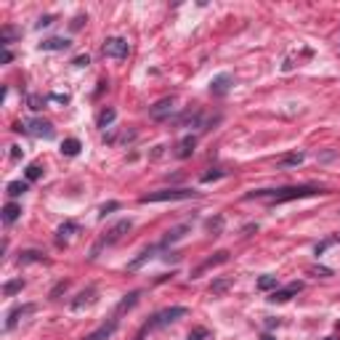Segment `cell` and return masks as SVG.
<instances>
[{
	"label": "cell",
	"mask_w": 340,
	"mask_h": 340,
	"mask_svg": "<svg viewBox=\"0 0 340 340\" xmlns=\"http://www.w3.org/2000/svg\"><path fill=\"white\" fill-rule=\"evenodd\" d=\"M316 194H324L322 189L316 186H287V189H260V192H250L244 194V199H271L274 205H282V202H290V199H303V197H316Z\"/></svg>",
	"instance_id": "obj_1"
},
{
	"label": "cell",
	"mask_w": 340,
	"mask_h": 340,
	"mask_svg": "<svg viewBox=\"0 0 340 340\" xmlns=\"http://www.w3.org/2000/svg\"><path fill=\"white\" fill-rule=\"evenodd\" d=\"M194 197H199V192H194V189H160V192L141 194L138 202L141 205H149V202H178V199H194Z\"/></svg>",
	"instance_id": "obj_2"
},
{
	"label": "cell",
	"mask_w": 340,
	"mask_h": 340,
	"mask_svg": "<svg viewBox=\"0 0 340 340\" xmlns=\"http://www.w3.org/2000/svg\"><path fill=\"white\" fill-rule=\"evenodd\" d=\"M130 226H133V221H130V218H122V221H117V223H115V226H112L109 231H106V237H101V239H99V244L93 247V250H90V258H96L101 247L120 242V239H122V237H125L128 231H130Z\"/></svg>",
	"instance_id": "obj_3"
},
{
	"label": "cell",
	"mask_w": 340,
	"mask_h": 340,
	"mask_svg": "<svg viewBox=\"0 0 340 340\" xmlns=\"http://www.w3.org/2000/svg\"><path fill=\"white\" fill-rule=\"evenodd\" d=\"M16 130H24L29 136H37V138H53V125L48 120H43V117H29L27 122H16Z\"/></svg>",
	"instance_id": "obj_4"
},
{
	"label": "cell",
	"mask_w": 340,
	"mask_h": 340,
	"mask_svg": "<svg viewBox=\"0 0 340 340\" xmlns=\"http://www.w3.org/2000/svg\"><path fill=\"white\" fill-rule=\"evenodd\" d=\"M189 314V308H183V306H170V308H165V311H160L157 316H152L149 322H146V327L144 330H154V327H165V324H173V322H178V319H183Z\"/></svg>",
	"instance_id": "obj_5"
},
{
	"label": "cell",
	"mask_w": 340,
	"mask_h": 340,
	"mask_svg": "<svg viewBox=\"0 0 340 340\" xmlns=\"http://www.w3.org/2000/svg\"><path fill=\"white\" fill-rule=\"evenodd\" d=\"M128 51H130V45H128L125 37H106L104 40V56L106 59L122 61V59H128Z\"/></svg>",
	"instance_id": "obj_6"
},
{
	"label": "cell",
	"mask_w": 340,
	"mask_h": 340,
	"mask_svg": "<svg viewBox=\"0 0 340 340\" xmlns=\"http://www.w3.org/2000/svg\"><path fill=\"white\" fill-rule=\"evenodd\" d=\"M173 112H176V99H173V96L160 99L154 106H149V117H152V120H167Z\"/></svg>",
	"instance_id": "obj_7"
},
{
	"label": "cell",
	"mask_w": 340,
	"mask_h": 340,
	"mask_svg": "<svg viewBox=\"0 0 340 340\" xmlns=\"http://www.w3.org/2000/svg\"><path fill=\"white\" fill-rule=\"evenodd\" d=\"M231 85H234V77H231L229 72L215 74L213 80H210V93H213V96H226L229 90H231Z\"/></svg>",
	"instance_id": "obj_8"
},
{
	"label": "cell",
	"mask_w": 340,
	"mask_h": 340,
	"mask_svg": "<svg viewBox=\"0 0 340 340\" xmlns=\"http://www.w3.org/2000/svg\"><path fill=\"white\" fill-rule=\"evenodd\" d=\"M229 260V250H218L215 255H210L207 260H202V263H199L194 271H192V279H197V276H202L207 269H213V266H221V263H226Z\"/></svg>",
	"instance_id": "obj_9"
},
{
	"label": "cell",
	"mask_w": 340,
	"mask_h": 340,
	"mask_svg": "<svg viewBox=\"0 0 340 340\" xmlns=\"http://www.w3.org/2000/svg\"><path fill=\"white\" fill-rule=\"evenodd\" d=\"M96 295H99V290H96V287H85L80 295H77V298L69 303V308H72V311H83V308H88V306H93V303H96Z\"/></svg>",
	"instance_id": "obj_10"
},
{
	"label": "cell",
	"mask_w": 340,
	"mask_h": 340,
	"mask_svg": "<svg viewBox=\"0 0 340 340\" xmlns=\"http://www.w3.org/2000/svg\"><path fill=\"white\" fill-rule=\"evenodd\" d=\"M300 290H303V285H300V282H292V285H287L285 290H274L271 295H269V300H271V303H287L292 295H298Z\"/></svg>",
	"instance_id": "obj_11"
},
{
	"label": "cell",
	"mask_w": 340,
	"mask_h": 340,
	"mask_svg": "<svg viewBox=\"0 0 340 340\" xmlns=\"http://www.w3.org/2000/svg\"><path fill=\"white\" fill-rule=\"evenodd\" d=\"M32 311H35V306H32V303L11 308V311H8V319H6V330H13V327H16V324H19V319H24L27 314H32Z\"/></svg>",
	"instance_id": "obj_12"
},
{
	"label": "cell",
	"mask_w": 340,
	"mask_h": 340,
	"mask_svg": "<svg viewBox=\"0 0 340 340\" xmlns=\"http://www.w3.org/2000/svg\"><path fill=\"white\" fill-rule=\"evenodd\" d=\"M194 146H197V138H194V136H183L181 141H178V146H176V157H178V160L192 157V154H194Z\"/></svg>",
	"instance_id": "obj_13"
},
{
	"label": "cell",
	"mask_w": 340,
	"mask_h": 340,
	"mask_svg": "<svg viewBox=\"0 0 340 340\" xmlns=\"http://www.w3.org/2000/svg\"><path fill=\"white\" fill-rule=\"evenodd\" d=\"M77 231H80V226L77 223H72V221H67V223H61L59 229H56V242L59 244H64V242H69Z\"/></svg>",
	"instance_id": "obj_14"
},
{
	"label": "cell",
	"mask_w": 340,
	"mask_h": 340,
	"mask_svg": "<svg viewBox=\"0 0 340 340\" xmlns=\"http://www.w3.org/2000/svg\"><path fill=\"white\" fill-rule=\"evenodd\" d=\"M186 231H192V223H181V226H173L165 234V239H162V244H173V242H178V239H183L186 237Z\"/></svg>",
	"instance_id": "obj_15"
},
{
	"label": "cell",
	"mask_w": 340,
	"mask_h": 340,
	"mask_svg": "<svg viewBox=\"0 0 340 340\" xmlns=\"http://www.w3.org/2000/svg\"><path fill=\"white\" fill-rule=\"evenodd\" d=\"M69 45H72V43H69L67 37H48V40L40 43V51H67Z\"/></svg>",
	"instance_id": "obj_16"
},
{
	"label": "cell",
	"mask_w": 340,
	"mask_h": 340,
	"mask_svg": "<svg viewBox=\"0 0 340 340\" xmlns=\"http://www.w3.org/2000/svg\"><path fill=\"white\" fill-rule=\"evenodd\" d=\"M115 330H117V319H112L109 324H104V327H99L93 335H88L85 340H109V337L115 335Z\"/></svg>",
	"instance_id": "obj_17"
},
{
	"label": "cell",
	"mask_w": 340,
	"mask_h": 340,
	"mask_svg": "<svg viewBox=\"0 0 340 340\" xmlns=\"http://www.w3.org/2000/svg\"><path fill=\"white\" fill-rule=\"evenodd\" d=\"M157 250H160V244H154V247H149V250H144V253L138 255V258H133L130 263H128V271H138V269H141V266H144L146 260H149L154 253H157Z\"/></svg>",
	"instance_id": "obj_18"
},
{
	"label": "cell",
	"mask_w": 340,
	"mask_h": 340,
	"mask_svg": "<svg viewBox=\"0 0 340 340\" xmlns=\"http://www.w3.org/2000/svg\"><path fill=\"white\" fill-rule=\"evenodd\" d=\"M138 295H141V292H138V290L128 292V295L120 300V306H117V316H120V314H125V311H130V308H133V306L138 303Z\"/></svg>",
	"instance_id": "obj_19"
},
{
	"label": "cell",
	"mask_w": 340,
	"mask_h": 340,
	"mask_svg": "<svg viewBox=\"0 0 340 340\" xmlns=\"http://www.w3.org/2000/svg\"><path fill=\"white\" fill-rule=\"evenodd\" d=\"M40 260H45V255L40 250H24L19 253V266H27V263H40Z\"/></svg>",
	"instance_id": "obj_20"
},
{
	"label": "cell",
	"mask_w": 340,
	"mask_h": 340,
	"mask_svg": "<svg viewBox=\"0 0 340 340\" xmlns=\"http://www.w3.org/2000/svg\"><path fill=\"white\" fill-rule=\"evenodd\" d=\"M83 144L77 141V138H67V141H61V154H67V157H74V154H80Z\"/></svg>",
	"instance_id": "obj_21"
},
{
	"label": "cell",
	"mask_w": 340,
	"mask_h": 340,
	"mask_svg": "<svg viewBox=\"0 0 340 340\" xmlns=\"http://www.w3.org/2000/svg\"><path fill=\"white\" fill-rule=\"evenodd\" d=\"M19 215H22V207H19L16 202H8V205L3 207V221H6V223H13V221L19 218Z\"/></svg>",
	"instance_id": "obj_22"
},
{
	"label": "cell",
	"mask_w": 340,
	"mask_h": 340,
	"mask_svg": "<svg viewBox=\"0 0 340 340\" xmlns=\"http://www.w3.org/2000/svg\"><path fill=\"white\" fill-rule=\"evenodd\" d=\"M115 120H117V112L112 106H106V109H101V115H99V128H109Z\"/></svg>",
	"instance_id": "obj_23"
},
{
	"label": "cell",
	"mask_w": 340,
	"mask_h": 340,
	"mask_svg": "<svg viewBox=\"0 0 340 340\" xmlns=\"http://www.w3.org/2000/svg\"><path fill=\"white\" fill-rule=\"evenodd\" d=\"M27 189H29V183H27V181H11L8 186H6L8 197H22V194H24Z\"/></svg>",
	"instance_id": "obj_24"
},
{
	"label": "cell",
	"mask_w": 340,
	"mask_h": 340,
	"mask_svg": "<svg viewBox=\"0 0 340 340\" xmlns=\"http://www.w3.org/2000/svg\"><path fill=\"white\" fill-rule=\"evenodd\" d=\"M229 287H231V279H215V282L210 285V292H213V295H223Z\"/></svg>",
	"instance_id": "obj_25"
},
{
	"label": "cell",
	"mask_w": 340,
	"mask_h": 340,
	"mask_svg": "<svg viewBox=\"0 0 340 340\" xmlns=\"http://www.w3.org/2000/svg\"><path fill=\"white\" fill-rule=\"evenodd\" d=\"M22 287H24V279H13V282H6V285H3V295H6V298H11L13 292H19Z\"/></svg>",
	"instance_id": "obj_26"
},
{
	"label": "cell",
	"mask_w": 340,
	"mask_h": 340,
	"mask_svg": "<svg viewBox=\"0 0 340 340\" xmlns=\"http://www.w3.org/2000/svg\"><path fill=\"white\" fill-rule=\"evenodd\" d=\"M276 276H271V274H266V276H260L258 279V290H276Z\"/></svg>",
	"instance_id": "obj_27"
},
{
	"label": "cell",
	"mask_w": 340,
	"mask_h": 340,
	"mask_svg": "<svg viewBox=\"0 0 340 340\" xmlns=\"http://www.w3.org/2000/svg\"><path fill=\"white\" fill-rule=\"evenodd\" d=\"M205 226H207V231H210V234H218V231L223 229V218H221V215H215V218H210Z\"/></svg>",
	"instance_id": "obj_28"
},
{
	"label": "cell",
	"mask_w": 340,
	"mask_h": 340,
	"mask_svg": "<svg viewBox=\"0 0 340 340\" xmlns=\"http://www.w3.org/2000/svg\"><path fill=\"white\" fill-rule=\"evenodd\" d=\"M24 176H27V181H37V178L43 176V167H40L37 162H32V165L27 167V173H24Z\"/></svg>",
	"instance_id": "obj_29"
},
{
	"label": "cell",
	"mask_w": 340,
	"mask_h": 340,
	"mask_svg": "<svg viewBox=\"0 0 340 340\" xmlns=\"http://www.w3.org/2000/svg\"><path fill=\"white\" fill-rule=\"evenodd\" d=\"M306 160V154L298 152V154H287V157H282V165H300Z\"/></svg>",
	"instance_id": "obj_30"
},
{
	"label": "cell",
	"mask_w": 340,
	"mask_h": 340,
	"mask_svg": "<svg viewBox=\"0 0 340 340\" xmlns=\"http://www.w3.org/2000/svg\"><path fill=\"white\" fill-rule=\"evenodd\" d=\"M27 104H29V109H32V112H40L43 104H45V99H43V96H29Z\"/></svg>",
	"instance_id": "obj_31"
},
{
	"label": "cell",
	"mask_w": 340,
	"mask_h": 340,
	"mask_svg": "<svg viewBox=\"0 0 340 340\" xmlns=\"http://www.w3.org/2000/svg\"><path fill=\"white\" fill-rule=\"evenodd\" d=\"M72 64H74L77 69H83V67L90 64V56H88V53H80V56H74V59H72Z\"/></svg>",
	"instance_id": "obj_32"
},
{
	"label": "cell",
	"mask_w": 340,
	"mask_h": 340,
	"mask_svg": "<svg viewBox=\"0 0 340 340\" xmlns=\"http://www.w3.org/2000/svg\"><path fill=\"white\" fill-rule=\"evenodd\" d=\"M205 337H207V330L205 327H197V330L189 332V340H205Z\"/></svg>",
	"instance_id": "obj_33"
},
{
	"label": "cell",
	"mask_w": 340,
	"mask_h": 340,
	"mask_svg": "<svg viewBox=\"0 0 340 340\" xmlns=\"http://www.w3.org/2000/svg\"><path fill=\"white\" fill-rule=\"evenodd\" d=\"M48 101H53V104H64V106H67V104H69V96H67V93H51Z\"/></svg>",
	"instance_id": "obj_34"
},
{
	"label": "cell",
	"mask_w": 340,
	"mask_h": 340,
	"mask_svg": "<svg viewBox=\"0 0 340 340\" xmlns=\"http://www.w3.org/2000/svg\"><path fill=\"white\" fill-rule=\"evenodd\" d=\"M221 176H226V170H213V173H205V176H202V183H210V181L221 178Z\"/></svg>",
	"instance_id": "obj_35"
},
{
	"label": "cell",
	"mask_w": 340,
	"mask_h": 340,
	"mask_svg": "<svg viewBox=\"0 0 340 340\" xmlns=\"http://www.w3.org/2000/svg\"><path fill=\"white\" fill-rule=\"evenodd\" d=\"M67 287H69L67 282H59V285H56V287L51 290V295H48V298H51V300H53V298H59V295H61V292H67Z\"/></svg>",
	"instance_id": "obj_36"
},
{
	"label": "cell",
	"mask_w": 340,
	"mask_h": 340,
	"mask_svg": "<svg viewBox=\"0 0 340 340\" xmlns=\"http://www.w3.org/2000/svg\"><path fill=\"white\" fill-rule=\"evenodd\" d=\"M117 207H120L117 202H106V205L101 207V213H99V215H101V218H104V215H106V213H109V210H117Z\"/></svg>",
	"instance_id": "obj_37"
},
{
	"label": "cell",
	"mask_w": 340,
	"mask_h": 340,
	"mask_svg": "<svg viewBox=\"0 0 340 340\" xmlns=\"http://www.w3.org/2000/svg\"><path fill=\"white\" fill-rule=\"evenodd\" d=\"M22 154H24V152H22V146H11V160H19Z\"/></svg>",
	"instance_id": "obj_38"
},
{
	"label": "cell",
	"mask_w": 340,
	"mask_h": 340,
	"mask_svg": "<svg viewBox=\"0 0 340 340\" xmlns=\"http://www.w3.org/2000/svg\"><path fill=\"white\" fill-rule=\"evenodd\" d=\"M85 22H88V19H85V16H77V19H74V22H72V29H80V27H83V24H85Z\"/></svg>",
	"instance_id": "obj_39"
},
{
	"label": "cell",
	"mask_w": 340,
	"mask_h": 340,
	"mask_svg": "<svg viewBox=\"0 0 340 340\" xmlns=\"http://www.w3.org/2000/svg\"><path fill=\"white\" fill-rule=\"evenodd\" d=\"M51 22H53V16H43V19L37 22V29H43V27H48Z\"/></svg>",
	"instance_id": "obj_40"
},
{
	"label": "cell",
	"mask_w": 340,
	"mask_h": 340,
	"mask_svg": "<svg viewBox=\"0 0 340 340\" xmlns=\"http://www.w3.org/2000/svg\"><path fill=\"white\" fill-rule=\"evenodd\" d=\"M260 340H274V335H263V337H260Z\"/></svg>",
	"instance_id": "obj_41"
},
{
	"label": "cell",
	"mask_w": 340,
	"mask_h": 340,
	"mask_svg": "<svg viewBox=\"0 0 340 340\" xmlns=\"http://www.w3.org/2000/svg\"><path fill=\"white\" fill-rule=\"evenodd\" d=\"M324 340H335V337H324Z\"/></svg>",
	"instance_id": "obj_42"
}]
</instances>
